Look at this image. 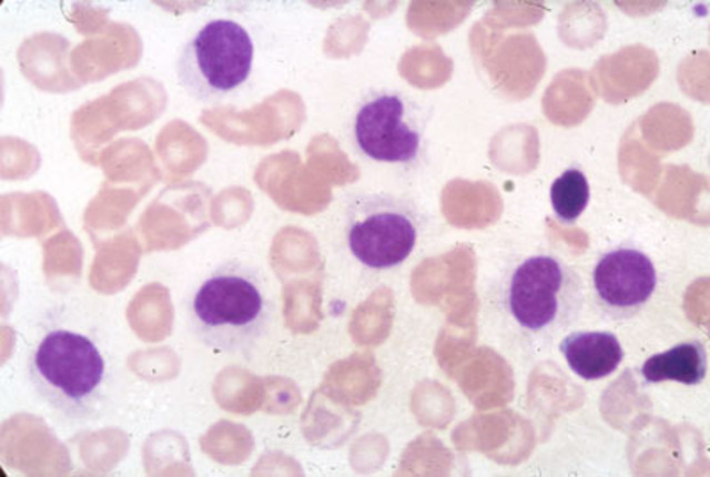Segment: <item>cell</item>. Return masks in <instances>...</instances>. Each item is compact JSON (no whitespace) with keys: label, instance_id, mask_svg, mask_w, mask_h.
Instances as JSON below:
<instances>
[{"label":"cell","instance_id":"cell-5","mask_svg":"<svg viewBox=\"0 0 710 477\" xmlns=\"http://www.w3.org/2000/svg\"><path fill=\"white\" fill-rule=\"evenodd\" d=\"M419 227L416 206L390 193L358 194L345 212L348 248L361 264L372 270L400 265L412 254Z\"/></svg>","mask_w":710,"mask_h":477},{"label":"cell","instance_id":"cell-6","mask_svg":"<svg viewBox=\"0 0 710 477\" xmlns=\"http://www.w3.org/2000/svg\"><path fill=\"white\" fill-rule=\"evenodd\" d=\"M353 140L366 158L382 163L408 165L423 148V130L416 106L392 89L368 92L352 121Z\"/></svg>","mask_w":710,"mask_h":477},{"label":"cell","instance_id":"cell-10","mask_svg":"<svg viewBox=\"0 0 710 477\" xmlns=\"http://www.w3.org/2000/svg\"><path fill=\"white\" fill-rule=\"evenodd\" d=\"M549 197L556 217L566 224L577 221L590 197L588 180L578 168L566 169L551 183Z\"/></svg>","mask_w":710,"mask_h":477},{"label":"cell","instance_id":"cell-2","mask_svg":"<svg viewBox=\"0 0 710 477\" xmlns=\"http://www.w3.org/2000/svg\"><path fill=\"white\" fill-rule=\"evenodd\" d=\"M28 377L37 395L53 410L85 420L100 407L105 389V361L88 336L67 328L48 332L30 355Z\"/></svg>","mask_w":710,"mask_h":477},{"label":"cell","instance_id":"cell-4","mask_svg":"<svg viewBox=\"0 0 710 477\" xmlns=\"http://www.w3.org/2000/svg\"><path fill=\"white\" fill-rule=\"evenodd\" d=\"M253 60L248 31L235 20L212 19L182 47L175 63L176 80L192 99L213 103L245 83Z\"/></svg>","mask_w":710,"mask_h":477},{"label":"cell","instance_id":"cell-9","mask_svg":"<svg viewBox=\"0 0 710 477\" xmlns=\"http://www.w3.org/2000/svg\"><path fill=\"white\" fill-rule=\"evenodd\" d=\"M707 368L708 357L703 343L689 339L651 355L645 361L640 372L649 384L672 380L691 386L704 379Z\"/></svg>","mask_w":710,"mask_h":477},{"label":"cell","instance_id":"cell-8","mask_svg":"<svg viewBox=\"0 0 710 477\" xmlns=\"http://www.w3.org/2000/svg\"><path fill=\"white\" fill-rule=\"evenodd\" d=\"M569 368L586 380L610 375L623 359V349L618 337L609 331H575L560 344Z\"/></svg>","mask_w":710,"mask_h":477},{"label":"cell","instance_id":"cell-7","mask_svg":"<svg viewBox=\"0 0 710 477\" xmlns=\"http://www.w3.org/2000/svg\"><path fill=\"white\" fill-rule=\"evenodd\" d=\"M657 282L651 258L637 246L619 244L600 254L592 267V300L610 321H628L646 307Z\"/></svg>","mask_w":710,"mask_h":477},{"label":"cell","instance_id":"cell-1","mask_svg":"<svg viewBox=\"0 0 710 477\" xmlns=\"http://www.w3.org/2000/svg\"><path fill=\"white\" fill-rule=\"evenodd\" d=\"M272 300L256 267L232 258L217 265L197 286L189 306L192 333L210 349L250 351L266 333Z\"/></svg>","mask_w":710,"mask_h":477},{"label":"cell","instance_id":"cell-3","mask_svg":"<svg viewBox=\"0 0 710 477\" xmlns=\"http://www.w3.org/2000/svg\"><path fill=\"white\" fill-rule=\"evenodd\" d=\"M585 301L580 275L551 254H536L510 273L504 302L513 319L525 331L554 335L571 326Z\"/></svg>","mask_w":710,"mask_h":477}]
</instances>
